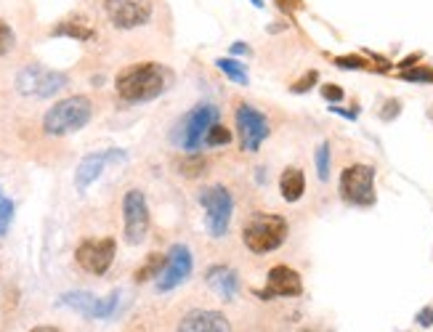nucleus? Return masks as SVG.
<instances>
[{
	"label": "nucleus",
	"instance_id": "1",
	"mask_svg": "<svg viewBox=\"0 0 433 332\" xmlns=\"http://www.w3.org/2000/svg\"><path fill=\"white\" fill-rule=\"evenodd\" d=\"M170 85V72L159 61H138L120 69L115 78V91L125 104H144L162 96Z\"/></svg>",
	"mask_w": 433,
	"mask_h": 332
},
{
	"label": "nucleus",
	"instance_id": "20",
	"mask_svg": "<svg viewBox=\"0 0 433 332\" xmlns=\"http://www.w3.org/2000/svg\"><path fill=\"white\" fill-rule=\"evenodd\" d=\"M165 263H168V253H149L146 255V261L141 263L133 274V282L136 285H144V282H149V279H157L162 269H165Z\"/></svg>",
	"mask_w": 433,
	"mask_h": 332
},
{
	"label": "nucleus",
	"instance_id": "12",
	"mask_svg": "<svg viewBox=\"0 0 433 332\" xmlns=\"http://www.w3.org/2000/svg\"><path fill=\"white\" fill-rule=\"evenodd\" d=\"M61 306L72 309V311L82 313L85 319H109L112 313L118 311V303H120V293H112L107 298H96L93 293H67L59 298Z\"/></svg>",
	"mask_w": 433,
	"mask_h": 332
},
{
	"label": "nucleus",
	"instance_id": "9",
	"mask_svg": "<svg viewBox=\"0 0 433 332\" xmlns=\"http://www.w3.org/2000/svg\"><path fill=\"white\" fill-rule=\"evenodd\" d=\"M234 125H236V136H239L242 152H250V155H256L258 149H260V144L271 133L266 115L258 112L256 107H250V104H239V107H236Z\"/></svg>",
	"mask_w": 433,
	"mask_h": 332
},
{
	"label": "nucleus",
	"instance_id": "34",
	"mask_svg": "<svg viewBox=\"0 0 433 332\" xmlns=\"http://www.w3.org/2000/svg\"><path fill=\"white\" fill-rule=\"evenodd\" d=\"M330 112H333V115H340V118H346V120H356V112H346V109H340V107H330Z\"/></svg>",
	"mask_w": 433,
	"mask_h": 332
},
{
	"label": "nucleus",
	"instance_id": "15",
	"mask_svg": "<svg viewBox=\"0 0 433 332\" xmlns=\"http://www.w3.org/2000/svg\"><path fill=\"white\" fill-rule=\"evenodd\" d=\"M176 332H232V324L221 311L195 309L181 316Z\"/></svg>",
	"mask_w": 433,
	"mask_h": 332
},
{
	"label": "nucleus",
	"instance_id": "4",
	"mask_svg": "<svg viewBox=\"0 0 433 332\" xmlns=\"http://www.w3.org/2000/svg\"><path fill=\"white\" fill-rule=\"evenodd\" d=\"M218 122V107L216 104H197L195 109H189L184 118L178 120L176 131L170 133L173 144L184 152H197L205 144V133L210 131V125Z\"/></svg>",
	"mask_w": 433,
	"mask_h": 332
},
{
	"label": "nucleus",
	"instance_id": "38",
	"mask_svg": "<svg viewBox=\"0 0 433 332\" xmlns=\"http://www.w3.org/2000/svg\"><path fill=\"white\" fill-rule=\"evenodd\" d=\"M250 3H253L256 8H263V0H250Z\"/></svg>",
	"mask_w": 433,
	"mask_h": 332
},
{
	"label": "nucleus",
	"instance_id": "25",
	"mask_svg": "<svg viewBox=\"0 0 433 332\" xmlns=\"http://www.w3.org/2000/svg\"><path fill=\"white\" fill-rule=\"evenodd\" d=\"M14 221V202L0 192V236L8 234V226Z\"/></svg>",
	"mask_w": 433,
	"mask_h": 332
},
{
	"label": "nucleus",
	"instance_id": "7",
	"mask_svg": "<svg viewBox=\"0 0 433 332\" xmlns=\"http://www.w3.org/2000/svg\"><path fill=\"white\" fill-rule=\"evenodd\" d=\"M149 234V205L141 189H128L122 197V236L131 247L141 245Z\"/></svg>",
	"mask_w": 433,
	"mask_h": 332
},
{
	"label": "nucleus",
	"instance_id": "10",
	"mask_svg": "<svg viewBox=\"0 0 433 332\" xmlns=\"http://www.w3.org/2000/svg\"><path fill=\"white\" fill-rule=\"evenodd\" d=\"M118 253V242L112 236H101V239H82L75 250V261L82 272L101 276L109 272L112 261Z\"/></svg>",
	"mask_w": 433,
	"mask_h": 332
},
{
	"label": "nucleus",
	"instance_id": "13",
	"mask_svg": "<svg viewBox=\"0 0 433 332\" xmlns=\"http://www.w3.org/2000/svg\"><path fill=\"white\" fill-rule=\"evenodd\" d=\"M192 269H195V258H192V250L186 245H173L168 250V263L162 274L157 276V290L159 293H170L176 290L178 285H184L189 276H192Z\"/></svg>",
	"mask_w": 433,
	"mask_h": 332
},
{
	"label": "nucleus",
	"instance_id": "17",
	"mask_svg": "<svg viewBox=\"0 0 433 332\" xmlns=\"http://www.w3.org/2000/svg\"><path fill=\"white\" fill-rule=\"evenodd\" d=\"M205 282L221 300H232L239 290V276L229 266H210L208 274H205Z\"/></svg>",
	"mask_w": 433,
	"mask_h": 332
},
{
	"label": "nucleus",
	"instance_id": "37",
	"mask_svg": "<svg viewBox=\"0 0 433 332\" xmlns=\"http://www.w3.org/2000/svg\"><path fill=\"white\" fill-rule=\"evenodd\" d=\"M303 332H327V330H319V327H306Z\"/></svg>",
	"mask_w": 433,
	"mask_h": 332
},
{
	"label": "nucleus",
	"instance_id": "23",
	"mask_svg": "<svg viewBox=\"0 0 433 332\" xmlns=\"http://www.w3.org/2000/svg\"><path fill=\"white\" fill-rule=\"evenodd\" d=\"M330 157H333L330 144H327V141H322V144L316 146V152H314L316 176H319V181H327V178H330Z\"/></svg>",
	"mask_w": 433,
	"mask_h": 332
},
{
	"label": "nucleus",
	"instance_id": "5",
	"mask_svg": "<svg viewBox=\"0 0 433 332\" xmlns=\"http://www.w3.org/2000/svg\"><path fill=\"white\" fill-rule=\"evenodd\" d=\"M199 205L205 208V223H208V232L210 236H221L229 234V223H232V213H234V199H232V192L226 186H208L199 192Z\"/></svg>",
	"mask_w": 433,
	"mask_h": 332
},
{
	"label": "nucleus",
	"instance_id": "2",
	"mask_svg": "<svg viewBox=\"0 0 433 332\" xmlns=\"http://www.w3.org/2000/svg\"><path fill=\"white\" fill-rule=\"evenodd\" d=\"M287 232V218L276 213H253L242 226V242L253 255H266L285 245Z\"/></svg>",
	"mask_w": 433,
	"mask_h": 332
},
{
	"label": "nucleus",
	"instance_id": "31",
	"mask_svg": "<svg viewBox=\"0 0 433 332\" xmlns=\"http://www.w3.org/2000/svg\"><path fill=\"white\" fill-rule=\"evenodd\" d=\"M335 64L340 69H364V59H359V56H337Z\"/></svg>",
	"mask_w": 433,
	"mask_h": 332
},
{
	"label": "nucleus",
	"instance_id": "33",
	"mask_svg": "<svg viewBox=\"0 0 433 332\" xmlns=\"http://www.w3.org/2000/svg\"><path fill=\"white\" fill-rule=\"evenodd\" d=\"M232 54H234V56H250V45L234 43V45H232Z\"/></svg>",
	"mask_w": 433,
	"mask_h": 332
},
{
	"label": "nucleus",
	"instance_id": "35",
	"mask_svg": "<svg viewBox=\"0 0 433 332\" xmlns=\"http://www.w3.org/2000/svg\"><path fill=\"white\" fill-rule=\"evenodd\" d=\"M414 61H420V54H412V56H407V59L399 64V69H410V67H414Z\"/></svg>",
	"mask_w": 433,
	"mask_h": 332
},
{
	"label": "nucleus",
	"instance_id": "6",
	"mask_svg": "<svg viewBox=\"0 0 433 332\" xmlns=\"http://www.w3.org/2000/svg\"><path fill=\"white\" fill-rule=\"evenodd\" d=\"M67 82H69V78L64 72L48 69L43 64H30V67L19 69V75H16V91L21 96L51 98L56 96L59 91H64Z\"/></svg>",
	"mask_w": 433,
	"mask_h": 332
},
{
	"label": "nucleus",
	"instance_id": "27",
	"mask_svg": "<svg viewBox=\"0 0 433 332\" xmlns=\"http://www.w3.org/2000/svg\"><path fill=\"white\" fill-rule=\"evenodd\" d=\"M401 78L407 82H433V69H428V67H410V69H401Z\"/></svg>",
	"mask_w": 433,
	"mask_h": 332
},
{
	"label": "nucleus",
	"instance_id": "14",
	"mask_svg": "<svg viewBox=\"0 0 433 332\" xmlns=\"http://www.w3.org/2000/svg\"><path fill=\"white\" fill-rule=\"evenodd\" d=\"M303 293V279L290 266H274L266 274V287L258 293L260 300H274V298H298Z\"/></svg>",
	"mask_w": 433,
	"mask_h": 332
},
{
	"label": "nucleus",
	"instance_id": "19",
	"mask_svg": "<svg viewBox=\"0 0 433 332\" xmlns=\"http://www.w3.org/2000/svg\"><path fill=\"white\" fill-rule=\"evenodd\" d=\"M279 192L285 202H298L303 192H306V176L300 168H287L282 176H279Z\"/></svg>",
	"mask_w": 433,
	"mask_h": 332
},
{
	"label": "nucleus",
	"instance_id": "16",
	"mask_svg": "<svg viewBox=\"0 0 433 332\" xmlns=\"http://www.w3.org/2000/svg\"><path fill=\"white\" fill-rule=\"evenodd\" d=\"M115 159H125V155L118 152V149H107V152H93V155L82 157L78 170H75V186H78V192H85L104 173L107 162H115Z\"/></svg>",
	"mask_w": 433,
	"mask_h": 332
},
{
	"label": "nucleus",
	"instance_id": "24",
	"mask_svg": "<svg viewBox=\"0 0 433 332\" xmlns=\"http://www.w3.org/2000/svg\"><path fill=\"white\" fill-rule=\"evenodd\" d=\"M226 144H232V131H229V128H223L221 122L210 125V131L205 133V144H202V146L216 149V146H226Z\"/></svg>",
	"mask_w": 433,
	"mask_h": 332
},
{
	"label": "nucleus",
	"instance_id": "30",
	"mask_svg": "<svg viewBox=\"0 0 433 332\" xmlns=\"http://www.w3.org/2000/svg\"><path fill=\"white\" fill-rule=\"evenodd\" d=\"M399 112H401V104L396 98H391V101H386V109H380V120L391 122V120L399 118Z\"/></svg>",
	"mask_w": 433,
	"mask_h": 332
},
{
	"label": "nucleus",
	"instance_id": "26",
	"mask_svg": "<svg viewBox=\"0 0 433 332\" xmlns=\"http://www.w3.org/2000/svg\"><path fill=\"white\" fill-rule=\"evenodd\" d=\"M14 45H16V35H14L11 24H8L5 19H0V56L11 54V51H14Z\"/></svg>",
	"mask_w": 433,
	"mask_h": 332
},
{
	"label": "nucleus",
	"instance_id": "3",
	"mask_svg": "<svg viewBox=\"0 0 433 332\" xmlns=\"http://www.w3.org/2000/svg\"><path fill=\"white\" fill-rule=\"evenodd\" d=\"M93 118V104L88 96H69L56 101L45 118H43V131L48 136H69L82 131Z\"/></svg>",
	"mask_w": 433,
	"mask_h": 332
},
{
	"label": "nucleus",
	"instance_id": "29",
	"mask_svg": "<svg viewBox=\"0 0 433 332\" xmlns=\"http://www.w3.org/2000/svg\"><path fill=\"white\" fill-rule=\"evenodd\" d=\"M322 96H324V101H330V104H337V101H343V88L327 82V85H322Z\"/></svg>",
	"mask_w": 433,
	"mask_h": 332
},
{
	"label": "nucleus",
	"instance_id": "8",
	"mask_svg": "<svg viewBox=\"0 0 433 332\" xmlns=\"http://www.w3.org/2000/svg\"><path fill=\"white\" fill-rule=\"evenodd\" d=\"M340 197L348 205H356V208H370V205H375L373 165H348L340 173Z\"/></svg>",
	"mask_w": 433,
	"mask_h": 332
},
{
	"label": "nucleus",
	"instance_id": "36",
	"mask_svg": "<svg viewBox=\"0 0 433 332\" xmlns=\"http://www.w3.org/2000/svg\"><path fill=\"white\" fill-rule=\"evenodd\" d=\"M30 332H61L59 327H51V324H40V327H35V330Z\"/></svg>",
	"mask_w": 433,
	"mask_h": 332
},
{
	"label": "nucleus",
	"instance_id": "21",
	"mask_svg": "<svg viewBox=\"0 0 433 332\" xmlns=\"http://www.w3.org/2000/svg\"><path fill=\"white\" fill-rule=\"evenodd\" d=\"M178 173L186 178H197L205 173V168H208V159L199 155V152H186V157H181L178 159Z\"/></svg>",
	"mask_w": 433,
	"mask_h": 332
},
{
	"label": "nucleus",
	"instance_id": "11",
	"mask_svg": "<svg viewBox=\"0 0 433 332\" xmlns=\"http://www.w3.org/2000/svg\"><path fill=\"white\" fill-rule=\"evenodd\" d=\"M107 19L118 30H136L152 19L155 3L152 0H104Z\"/></svg>",
	"mask_w": 433,
	"mask_h": 332
},
{
	"label": "nucleus",
	"instance_id": "22",
	"mask_svg": "<svg viewBox=\"0 0 433 332\" xmlns=\"http://www.w3.org/2000/svg\"><path fill=\"white\" fill-rule=\"evenodd\" d=\"M216 67H218V69H221V72H223V75H226L229 80H234L236 85H247V82H250V75H247V67H245V64H239L236 59H232V56H229V59H218V61H216Z\"/></svg>",
	"mask_w": 433,
	"mask_h": 332
},
{
	"label": "nucleus",
	"instance_id": "32",
	"mask_svg": "<svg viewBox=\"0 0 433 332\" xmlns=\"http://www.w3.org/2000/svg\"><path fill=\"white\" fill-rule=\"evenodd\" d=\"M417 324L420 327H433V309H423L417 313Z\"/></svg>",
	"mask_w": 433,
	"mask_h": 332
},
{
	"label": "nucleus",
	"instance_id": "28",
	"mask_svg": "<svg viewBox=\"0 0 433 332\" xmlns=\"http://www.w3.org/2000/svg\"><path fill=\"white\" fill-rule=\"evenodd\" d=\"M316 82H319V72L311 69V72H306V75L298 80V82H293V85H290V91H293V93H306V91H311V88H314Z\"/></svg>",
	"mask_w": 433,
	"mask_h": 332
},
{
	"label": "nucleus",
	"instance_id": "18",
	"mask_svg": "<svg viewBox=\"0 0 433 332\" xmlns=\"http://www.w3.org/2000/svg\"><path fill=\"white\" fill-rule=\"evenodd\" d=\"M51 35L54 38H69L78 40V43H91L96 40V30L82 19V16H69V19H61L51 27Z\"/></svg>",
	"mask_w": 433,
	"mask_h": 332
}]
</instances>
